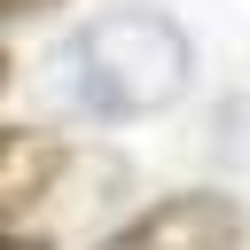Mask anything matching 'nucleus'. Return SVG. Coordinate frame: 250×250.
<instances>
[{"mask_svg": "<svg viewBox=\"0 0 250 250\" xmlns=\"http://www.w3.org/2000/svg\"><path fill=\"white\" fill-rule=\"evenodd\" d=\"M70 0H0V31L8 23H47V16H62Z\"/></svg>", "mask_w": 250, "mask_h": 250, "instance_id": "20e7f679", "label": "nucleus"}, {"mask_svg": "<svg viewBox=\"0 0 250 250\" xmlns=\"http://www.w3.org/2000/svg\"><path fill=\"white\" fill-rule=\"evenodd\" d=\"M70 141L47 125H0V227H23L39 203L62 195Z\"/></svg>", "mask_w": 250, "mask_h": 250, "instance_id": "7ed1b4c3", "label": "nucleus"}, {"mask_svg": "<svg viewBox=\"0 0 250 250\" xmlns=\"http://www.w3.org/2000/svg\"><path fill=\"white\" fill-rule=\"evenodd\" d=\"M242 203L227 188H172L156 203H141L133 219H117L102 234V250H242Z\"/></svg>", "mask_w": 250, "mask_h": 250, "instance_id": "f03ea898", "label": "nucleus"}, {"mask_svg": "<svg viewBox=\"0 0 250 250\" xmlns=\"http://www.w3.org/2000/svg\"><path fill=\"white\" fill-rule=\"evenodd\" d=\"M8 86H16V55H8V39H0V102H8Z\"/></svg>", "mask_w": 250, "mask_h": 250, "instance_id": "423d86ee", "label": "nucleus"}, {"mask_svg": "<svg viewBox=\"0 0 250 250\" xmlns=\"http://www.w3.org/2000/svg\"><path fill=\"white\" fill-rule=\"evenodd\" d=\"M78 55L94 62L86 70V109L117 117V125L172 109L188 94V78H195V47H188V31L164 8H117V16L86 23Z\"/></svg>", "mask_w": 250, "mask_h": 250, "instance_id": "f257e3e1", "label": "nucleus"}, {"mask_svg": "<svg viewBox=\"0 0 250 250\" xmlns=\"http://www.w3.org/2000/svg\"><path fill=\"white\" fill-rule=\"evenodd\" d=\"M0 250H55V242L31 234V227H0Z\"/></svg>", "mask_w": 250, "mask_h": 250, "instance_id": "39448f33", "label": "nucleus"}]
</instances>
